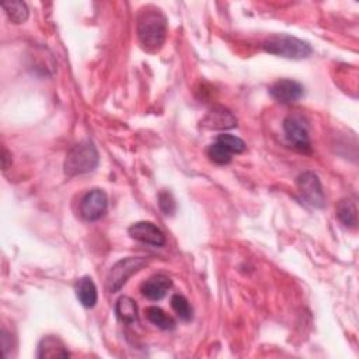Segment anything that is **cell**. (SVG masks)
<instances>
[{"label":"cell","mask_w":359,"mask_h":359,"mask_svg":"<svg viewBox=\"0 0 359 359\" xmlns=\"http://www.w3.org/2000/svg\"><path fill=\"white\" fill-rule=\"evenodd\" d=\"M138 38L146 53L155 54L162 49L167 37V19L162 10L147 6L138 16Z\"/></svg>","instance_id":"1"},{"label":"cell","mask_w":359,"mask_h":359,"mask_svg":"<svg viewBox=\"0 0 359 359\" xmlns=\"http://www.w3.org/2000/svg\"><path fill=\"white\" fill-rule=\"evenodd\" d=\"M263 49L271 55L286 59H306L313 53L309 42L291 35H274L263 42Z\"/></svg>","instance_id":"2"},{"label":"cell","mask_w":359,"mask_h":359,"mask_svg":"<svg viewBox=\"0 0 359 359\" xmlns=\"http://www.w3.org/2000/svg\"><path fill=\"white\" fill-rule=\"evenodd\" d=\"M100 163L98 151L91 142H82L73 146L65 160V174L68 177L87 174L97 169Z\"/></svg>","instance_id":"3"},{"label":"cell","mask_w":359,"mask_h":359,"mask_svg":"<svg viewBox=\"0 0 359 359\" xmlns=\"http://www.w3.org/2000/svg\"><path fill=\"white\" fill-rule=\"evenodd\" d=\"M146 264L147 259L145 257H128L116 263L107 275L109 292H118L128 282V279L139 273Z\"/></svg>","instance_id":"4"},{"label":"cell","mask_w":359,"mask_h":359,"mask_svg":"<svg viewBox=\"0 0 359 359\" xmlns=\"http://www.w3.org/2000/svg\"><path fill=\"white\" fill-rule=\"evenodd\" d=\"M297 190L307 205L313 208H323L326 205V195L319 176L313 172H304L297 177Z\"/></svg>","instance_id":"5"},{"label":"cell","mask_w":359,"mask_h":359,"mask_svg":"<svg viewBox=\"0 0 359 359\" xmlns=\"http://www.w3.org/2000/svg\"><path fill=\"white\" fill-rule=\"evenodd\" d=\"M109 210V198L102 190L89 191L80 202V215L87 222H95L106 215Z\"/></svg>","instance_id":"6"},{"label":"cell","mask_w":359,"mask_h":359,"mask_svg":"<svg viewBox=\"0 0 359 359\" xmlns=\"http://www.w3.org/2000/svg\"><path fill=\"white\" fill-rule=\"evenodd\" d=\"M284 131L288 142L299 151H311L312 142L309 136V129L300 117H288L284 121Z\"/></svg>","instance_id":"7"},{"label":"cell","mask_w":359,"mask_h":359,"mask_svg":"<svg viewBox=\"0 0 359 359\" xmlns=\"http://www.w3.org/2000/svg\"><path fill=\"white\" fill-rule=\"evenodd\" d=\"M129 236L143 244L153 247H163L166 244V236L155 223L151 222H136L128 229Z\"/></svg>","instance_id":"8"},{"label":"cell","mask_w":359,"mask_h":359,"mask_svg":"<svg viewBox=\"0 0 359 359\" xmlns=\"http://www.w3.org/2000/svg\"><path fill=\"white\" fill-rule=\"evenodd\" d=\"M270 94L281 104H292V102H296L303 97L304 89L296 80L281 79L270 87Z\"/></svg>","instance_id":"9"},{"label":"cell","mask_w":359,"mask_h":359,"mask_svg":"<svg viewBox=\"0 0 359 359\" xmlns=\"http://www.w3.org/2000/svg\"><path fill=\"white\" fill-rule=\"evenodd\" d=\"M172 279L165 274H158L150 277L146 282L142 284L140 292L149 300H160L166 296L169 289L172 288Z\"/></svg>","instance_id":"10"},{"label":"cell","mask_w":359,"mask_h":359,"mask_svg":"<svg viewBox=\"0 0 359 359\" xmlns=\"http://www.w3.org/2000/svg\"><path fill=\"white\" fill-rule=\"evenodd\" d=\"M202 125L210 129L223 131V129L234 128L237 125V120L229 110L223 107H215L207 114V117L203 118Z\"/></svg>","instance_id":"11"},{"label":"cell","mask_w":359,"mask_h":359,"mask_svg":"<svg viewBox=\"0 0 359 359\" xmlns=\"http://www.w3.org/2000/svg\"><path fill=\"white\" fill-rule=\"evenodd\" d=\"M37 356L38 358H68L71 356V353L59 338L54 335H48L41 340L38 345Z\"/></svg>","instance_id":"12"},{"label":"cell","mask_w":359,"mask_h":359,"mask_svg":"<svg viewBox=\"0 0 359 359\" xmlns=\"http://www.w3.org/2000/svg\"><path fill=\"white\" fill-rule=\"evenodd\" d=\"M116 315L124 324H135L139 320L136 302L129 296H121L116 303Z\"/></svg>","instance_id":"13"},{"label":"cell","mask_w":359,"mask_h":359,"mask_svg":"<svg viewBox=\"0 0 359 359\" xmlns=\"http://www.w3.org/2000/svg\"><path fill=\"white\" fill-rule=\"evenodd\" d=\"M76 296L80 302V304L86 309H93L97 303L98 295H97V286L94 281L90 277H83L79 279L76 285Z\"/></svg>","instance_id":"14"},{"label":"cell","mask_w":359,"mask_h":359,"mask_svg":"<svg viewBox=\"0 0 359 359\" xmlns=\"http://www.w3.org/2000/svg\"><path fill=\"white\" fill-rule=\"evenodd\" d=\"M337 217L341 223L347 228H356L358 225V210L356 202L352 198H344L337 205Z\"/></svg>","instance_id":"15"},{"label":"cell","mask_w":359,"mask_h":359,"mask_svg":"<svg viewBox=\"0 0 359 359\" xmlns=\"http://www.w3.org/2000/svg\"><path fill=\"white\" fill-rule=\"evenodd\" d=\"M145 315L147 320L153 324L159 327L160 330H173L176 327V322L172 316H169L165 311H162L158 306H149L145 311Z\"/></svg>","instance_id":"16"},{"label":"cell","mask_w":359,"mask_h":359,"mask_svg":"<svg viewBox=\"0 0 359 359\" xmlns=\"http://www.w3.org/2000/svg\"><path fill=\"white\" fill-rule=\"evenodd\" d=\"M9 20L15 24H23L28 20V8L24 2H6L2 5Z\"/></svg>","instance_id":"17"},{"label":"cell","mask_w":359,"mask_h":359,"mask_svg":"<svg viewBox=\"0 0 359 359\" xmlns=\"http://www.w3.org/2000/svg\"><path fill=\"white\" fill-rule=\"evenodd\" d=\"M215 142L222 145L226 150H229L232 153V155H239V153H243L246 150L244 140L240 139L239 136H234L230 134H221Z\"/></svg>","instance_id":"18"},{"label":"cell","mask_w":359,"mask_h":359,"mask_svg":"<svg viewBox=\"0 0 359 359\" xmlns=\"http://www.w3.org/2000/svg\"><path fill=\"white\" fill-rule=\"evenodd\" d=\"M172 307L181 320L190 322L192 319V307L185 296L178 295V293L174 295L172 297Z\"/></svg>","instance_id":"19"},{"label":"cell","mask_w":359,"mask_h":359,"mask_svg":"<svg viewBox=\"0 0 359 359\" xmlns=\"http://www.w3.org/2000/svg\"><path fill=\"white\" fill-rule=\"evenodd\" d=\"M208 156L210 159L221 166L229 165L232 160V153L229 150H226L222 145H219L218 142H214L210 147H208Z\"/></svg>","instance_id":"20"},{"label":"cell","mask_w":359,"mask_h":359,"mask_svg":"<svg viewBox=\"0 0 359 359\" xmlns=\"http://www.w3.org/2000/svg\"><path fill=\"white\" fill-rule=\"evenodd\" d=\"M159 207L165 215H173L176 212V201L169 191L159 194Z\"/></svg>","instance_id":"21"}]
</instances>
